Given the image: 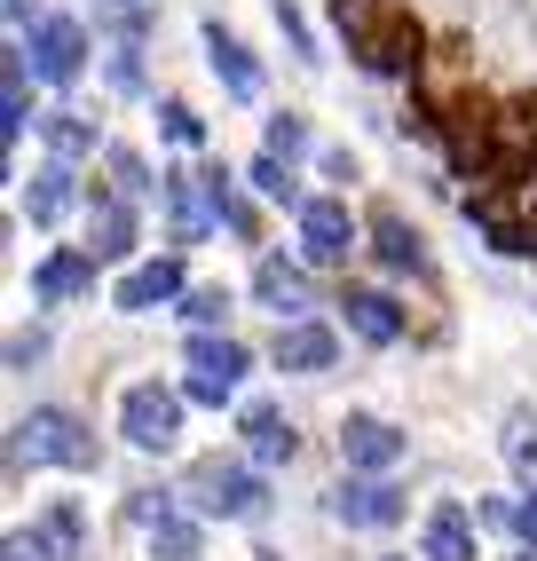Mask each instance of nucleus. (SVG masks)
Returning <instances> with one entry per match:
<instances>
[{"label": "nucleus", "mask_w": 537, "mask_h": 561, "mask_svg": "<svg viewBox=\"0 0 537 561\" xmlns=\"http://www.w3.org/2000/svg\"><path fill=\"white\" fill-rule=\"evenodd\" d=\"M340 32H349V48L364 71H388V80H403V71H419V48H427V32H419V16L403 9V0H332Z\"/></svg>", "instance_id": "f257e3e1"}, {"label": "nucleus", "mask_w": 537, "mask_h": 561, "mask_svg": "<svg viewBox=\"0 0 537 561\" xmlns=\"http://www.w3.org/2000/svg\"><path fill=\"white\" fill-rule=\"evenodd\" d=\"M9 459L24 467H64V474H95L103 467V435L80 420L71 403H32L24 420L9 427Z\"/></svg>", "instance_id": "f03ea898"}, {"label": "nucleus", "mask_w": 537, "mask_h": 561, "mask_svg": "<svg viewBox=\"0 0 537 561\" xmlns=\"http://www.w3.org/2000/svg\"><path fill=\"white\" fill-rule=\"evenodd\" d=\"M182 499L198 506L206 522H261L268 514V482H261V467L253 459H190V474H182Z\"/></svg>", "instance_id": "7ed1b4c3"}, {"label": "nucleus", "mask_w": 537, "mask_h": 561, "mask_svg": "<svg viewBox=\"0 0 537 561\" xmlns=\"http://www.w3.org/2000/svg\"><path fill=\"white\" fill-rule=\"evenodd\" d=\"M182 364H190L182 396L206 403V411H221V403H238V380L253 371V348L238 341V332H190V341H182Z\"/></svg>", "instance_id": "20e7f679"}, {"label": "nucleus", "mask_w": 537, "mask_h": 561, "mask_svg": "<svg viewBox=\"0 0 537 561\" xmlns=\"http://www.w3.org/2000/svg\"><path fill=\"white\" fill-rule=\"evenodd\" d=\"M293 238H300V261H309V270H349L356 245H364V221L349 214V198H309L293 214Z\"/></svg>", "instance_id": "39448f33"}, {"label": "nucleus", "mask_w": 537, "mask_h": 561, "mask_svg": "<svg viewBox=\"0 0 537 561\" xmlns=\"http://www.w3.org/2000/svg\"><path fill=\"white\" fill-rule=\"evenodd\" d=\"M182 388H167V380H135L127 396H119V435L135 443V451H150V459H159V451H174V443H182Z\"/></svg>", "instance_id": "423d86ee"}, {"label": "nucleus", "mask_w": 537, "mask_h": 561, "mask_svg": "<svg viewBox=\"0 0 537 561\" xmlns=\"http://www.w3.org/2000/svg\"><path fill=\"white\" fill-rule=\"evenodd\" d=\"M332 522H349V530H396V522L411 514V499L396 491L388 474H340L332 499H324Z\"/></svg>", "instance_id": "0eeeda50"}, {"label": "nucleus", "mask_w": 537, "mask_h": 561, "mask_svg": "<svg viewBox=\"0 0 537 561\" xmlns=\"http://www.w3.org/2000/svg\"><path fill=\"white\" fill-rule=\"evenodd\" d=\"M182 293H190L182 253H150V261H135V270L111 285V309L119 317H159V309H182Z\"/></svg>", "instance_id": "6e6552de"}, {"label": "nucleus", "mask_w": 537, "mask_h": 561, "mask_svg": "<svg viewBox=\"0 0 537 561\" xmlns=\"http://www.w3.org/2000/svg\"><path fill=\"white\" fill-rule=\"evenodd\" d=\"M403 451H411V435L396 420H379V411H349L340 420V467L349 474H396Z\"/></svg>", "instance_id": "1a4fd4ad"}, {"label": "nucleus", "mask_w": 537, "mask_h": 561, "mask_svg": "<svg viewBox=\"0 0 537 561\" xmlns=\"http://www.w3.org/2000/svg\"><path fill=\"white\" fill-rule=\"evenodd\" d=\"M24 56H32V71H41L48 88H80V71H88V32H80V16H41L24 32Z\"/></svg>", "instance_id": "9d476101"}, {"label": "nucleus", "mask_w": 537, "mask_h": 561, "mask_svg": "<svg viewBox=\"0 0 537 561\" xmlns=\"http://www.w3.org/2000/svg\"><path fill=\"white\" fill-rule=\"evenodd\" d=\"M268 364L293 371V380H317V371L340 364V332L324 317H293V324H277V341H268Z\"/></svg>", "instance_id": "9b49d317"}, {"label": "nucleus", "mask_w": 537, "mask_h": 561, "mask_svg": "<svg viewBox=\"0 0 537 561\" xmlns=\"http://www.w3.org/2000/svg\"><path fill=\"white\" fill-rule=\"evenodd\" d=\"M332 309H340V324H349L364 348H396L403 332H411L403 301H396V293H379V285H349V293H340Z\"/></svg>", "instance_id": "f8f14e48"}, {"label": "nucleus", "mask_w": 537, "mask_h": 561, "mask_svg": "<svg viewBox=\"0 0 537 561\" xmlns=\"http://www.w3.org/2000/svg\"><path fill=\"white\" fill-rule=\"evenodd\" d=\"M95 270H103V261H95L88 245H56V253H41V270H32V309L88 301V293H95Z\"/></svg>", "instance_id": "ddd939ff"}, {"label": "nucleus", "mask_w": 537, "mask_h": 561, "mask_svg": "<svg viewBox=\"0 0 537 561\" xmlns=\"http://www.w3.org/2000/svg\"><path fill=\"white\" fill-rule=\"evenodd\" d=\"M135 245H142V221H135V206L127 198H103V191H88V253L103 261H119V270H135Z\"/></svg>", "instance_id": "4468645a"}, {"label": "nucleus", "mask_w": 537, "mask_h": 561, "mask_svg": "<svg viewBox=\"0 0 537 561\" xmlns=\"http://www.w3.org/2000/svg\"><path fill=\"white\" fill-rule=\"evenodd\" d=\"M475 522L458 499H435L427 522H419V561H482V538H475Z\"/></svg>", "instance_id": "2eb2a0df"}, {"label": "nucleus", "mask_w": 537, "mask_h": 561, "mask_svg": "<svg viewBox=\"0 0 537 561\" xmlns=\"http://www.w3.org/2000/svg\"><path fill=\"white\" fill-rule=\"evenodd\" d=\"M32 80H41V71H32V56H24V41H9L0 48V142H24V127H41L32 119Z\"/></svg>", "instance_id": "dca6fc26"}, {"label": "nucleus", "mask_w": 537, "mask_h": 561, "mask_svg": "<svg viewBox=\"0 0 537 561\" xmlns=\"http://www.w3.org/2000/svg\"><path fill=\"white\" fill-rule=\"evenodd\" d=\"M238 435H245V459L268 474V467H293V451H300V435H293V420L277 403H245L238 411Z\"/></svg>", "instance_id": "f3484780"}, {"label": "nucleus", "mask_w": 537, "mask_h": 561, "mask_svg": "<svg viewBox=\"0 0 537 561\" xmlns=\"http://www.w3.org/2000/svg\"><path fill=\"white\" fill-rule=\"evenodd\" d=\"M253 293H261V309H277V324H293L300 309H317L309 301V261H285V253L253 261Z\"/></svg>", "instance_id": "a211bd4d"}, {"label": "nucleus", "mask_w": 537, "mask_h": 561, "mask_svg": "<svg viewBox=\"0 0 537 561\" xmlns=\"http://www.w3.org/2000/svg\"><path fill=\"white\" fill-rule=\"evenodd\" d=\"M24 214H32V230H56V221L80 206V174H71L64 159H41L32 167V182H24V198H16Z\"/></svg>", "instance_id": "6ab92c4d"}, {"label": "nucleus", "mask_w": 537, "mask_h": 561, "mask_svg": "<svg viewBox=\"0 0 537 561\" xmlns=\"http://www.w3.org/2000/svg\"><path fill=\"white\" fill-rule=\"evenodd\" d=\"M142 538H150V561H198V553H206V514L167 499L159 514L142 522Z\"/></svg>", "instance_id": "aec40b11"}, {"label": "nucleus", "mask_w": 537, "mask_h": 561, "mask_svg": "<svg viewBox=\"0 0 537 561\" xmlns=\"http://www.w3.org/2000/svg\"><path fill=\"white\" fill-rule=\"evenodd\" d=\"M167 182H159V206H167V221H174V245H198L206 238V221H214V206H206V182L190 174V167H159Z\"/></svg>", "instance_id": "412c9836"}, {"label": "nucleus", "mask_w": 537, "mask_h": 561, "mask_svg": "<svg viewBox=\"0 0 537 561\" xmlns=\"http://www.w3.org/2000/svg\"><path fill=\"white\" fill-rule=\"evenodd\" d=\"M364 238H372V253L388 261L396 277H411V270H427V238L411 230V221L396 214V206H372V221H364Z\"/></svg>", "instance_id": "4be33fe9"}, {"label": "nucleus", "mask_w": 537, "mask_h": 561, "mask_svg": "<svg viewBox=\"0 0 537 561\" xmlns=\"http://www.w3.org/2000/svg\"><path fill=\"white\" fill-rule=\"evenodd\" d=\"M206 64H214V80L238 95V103H253V95H261V64H253V48H245L229 24H206Z\"/></svg>", "instance_id": "5701e85b"}, {"label": "nucleus", "mask_w": 537, "mask_h": 561, "mask_svg": "<svg viewBox=\"0 0 537 561\" xmlns=\"http://www.w3.org/2000/svg\"><path fill=\"white\" fill-rule=\"evenodd\" d=\"M41 142H48V159L80 167V159H95V119H80V111H48V119H41Z\"/></svg>", "instance_id": "b1692460"}, {"label": "nucleus", "mask_w": 537, "mask_h": 561, "mask_svg": "<svg viewBox=\"0 0 537 561\" xmlns=\"http://www.w3.org/2000/svg\"><path fill=\"white\" fill-rule=\"evenodd\" d=\"M32 530L56 546V561H80V546H88V514H80V499H48Z\"/></svg>", "instance_id": "393cba45"}, {"label": "nucleus", "mask_w": 537, "mask_h": 561, "mask_svg": "<svg viewBox=\"0 0 537 561\" xmlns=\"http://www.w3.org/2000/svg\"><path fill=\"white\" fill-rule=\"evenodd\" d=\"M229 309H238V293H229V285H190L174 317H182L190 332H229Z\"/></svg>", "instance_id": "a878e982"}, {"label": "nucleus", "mask_w": 537, "mask_h": 561, "mask_svg": "<svg viewBox=\"0 0 537 561\" xmlns=\"http://www.w3.org/2000/svg\"><path fill=\"white\" fill-rule=\"evenodd\" d=\"M245 182H253V191H261L268 206H293V214L309 206V198H300V174H293V159H277V151H261V159L245 167Z\"/></svg>", "instance_id": "bb28decb"}, {"label": "nucleus", "mask_w": 537, "mask_h": 561, "mask_svg": "<svg viewBox=\"0 0 537 561\" xmlns=\"http://www.w3.org/2000/svg\"><path fill=\"white\" fill-rule=\"evenodd\" d=\"M498 443H506V467L522 474V499H537V411H514Z\"/></svg>", "instance_id": "cd10ccee"}, {"label": "nucleus", "mask_w": 537, "mask_h": 561, "mask_svg": "<svg viewBox=\"0 0 537 561\" xmlns=\"http://www.w3.org/2000/svg\"><path fill=\"white\" fill-rule=\"evenodd\" d=\"M111 182H119V198H127V206H142V198H159V182H167V174H150V159L119 142V151H111Z\"/></svg>", "instance_id": "c85d7f7f"}, {"label": "nucleus", "mask_w": 537, "mask_h": 561, "mask_svg": "<svg viewBox=\"0 0 537 561\" xmlns=\"http://www.w3.org/2000/svg\"><path fill=\"white\" fill-rule=\"evenodd\" d=\"M159 135L182 142V151H198V142H206V119H198V111H190L182 95H159Z\"/></svg>", "instance_id": "c756f323"}, {"label": "nucleus", "mask_w": 537, "mask_h": 561, "mask_svg": "<svg viewBox=\"0 0 537 561\" xmlns=\"http://www.w3.org/2000/svg\"><path fill=\"white\" fill-rule=\"evenodd\" d=\"M268 151L300 159V151H309V119H300V111H277V119H268Z\"/></svg>", "instance_id": "7c9ffc66"}, {"label": "nucleus", "mask_w": 537, "mask_h": 561, "mask_svg": "<svg viewBox=\"0 0 537 561\" xmlns=\"http://www.w3.org/2000/svg\"><path fill=\"white\" fill-rule=\"evenodd\" d=\"M214 221H221V230H238V238H245V245H253V238H261V214H253V206H245V198H238V191H229V198H221V206H214Z\"/></svg>", "instance_id": "2f4dec72"}, {"label": "nucleus", "mask_w": 537, "mask_h": 561, "mask_svg": "<svg viewBox=\"0 0 537 561\" xmlns=\"http://www.w3.org/2000/svg\"><path fill=\"white\" fill-rule=\"evenodd\" d=\"M9 561H56V546L41 538V530H9V546H0Z\"/></svg>", "instance_id": "473e14b6"}, {"label": "nucleus", "mask_w": 537, "mask_h": 561, "mask_svg": "<svg viewBox=\"0 0 537 561\" xmlns=\"http://www.w3.org/2000/svg\"><path fill=\"white\" fill-rule=\"evenodd\" d=\"M514 538L537 553V499H514Z\"/></svg>", "instance_id": "72a5a7b5"}, {"label": "nucleus", "mask_w": 537, "mask_h": 561, "mask_svg": "<svg viewBox=\"0 0 537 561\" xmlns=\"http://www.w3.org/2000/svg\"><path fill=\"white\" fill-rule=\"evenodd\" d=\"M111 88H142V64H135V48H119V56H111Z\"/></svg>", "instance_id": "f704fd0d"}, {"label": "nucleus", "mask_w": 537, "mask_h": 561, "mask_svg": "<svg viewBox=\"0 0 537 561\" xmlns=\"http://www.w3.org/2000/svg\"><path fill=\"white\" fill-rule=\"evenodd\" d=\"M41 348H48V332H16V341H9V364L24 371V364H32V356H41Z\"/></svg>", "instance_id": "c9c22d12"}, {"label": "nucleus", "mask_w": 537, "mask_h": 561, "mask_svg": "<svg viewBox=\"0 0 537 561\" xmlns=\"http://www.w3.org/2000/svg\"><path fill=\"white\" fill-rule=\"evenodd\" d=\"M277 24H285V41H293V48H300V56H309V24H300V16H293V9H277ZM309 64H317V56H309Z\"/></svg>", "instance_id": "e433bc0d"}, {"label": "nucleus", "mask_w": 537, "mask_h": 561, "mask_svg": "<svg viewBox=\"0 0 537 561\" xmlns=\"http://www.w3.org/2000/svg\"><path fill=\"white\" fill-rule=\"evenodd\" d=\"M324 174L332 182H356V151H324Z\"/></svg>", "instance_id": "4c0bfd02"}, {"label": "nucleus", "mask_w": 537, "mask_h": 561, "mask_svg": "<svg viewBox=\"0 0 537 561\" xmlns=\"http://www.w3.org/2000/svg\"><path fill=\"white\" fill-rule=\"evenodd\" d=\"M529 238H537V191H529Z\"/></svg>", "instance_id": "58836bf2"}, {"label": "nucleus", "mask_w": 537, "mask_h": 561, "mask_svg": "<svg viewBox=\"0 0 537 561\" xmlns=\"http://www.w3.org/2000/svg\"><path fill=\"white\" fill-rule=\"evenodd\" d=\"M111 9H142V0H111Z\"/></svg>", "instance_id": "ea45409f"}, {"label": "nucleus", "mask_w": 537, "mask_h": 561, "mask_svg": "<svg viewBox=\"0 0 537 561\" xmlns=\"http://www.w3.org/2000/svg\"><path fill=\"white\" fill-rule=\"evenodd\" d=\"M514 561H537V553H514Z\"/></svg>", "instance_id": "a19ab883"}, {"label": "nucleus", "mask_w": 537, "mask_h": 561, "mask_svg": "<svg viewBox=\"0 0 537 561\" xmlns=\"http://www.w3.org/2000/svg\"><path fill=\"white\" fill-rule=\"evenodd\" d=\"M388 561H403V553H388Z\"/></svg>", "instance_id": "79ce46f5"}]
</instances>
